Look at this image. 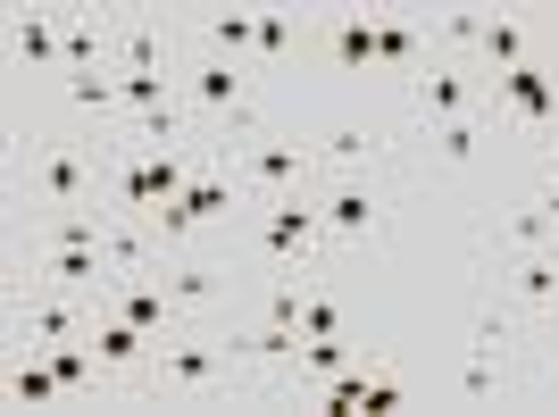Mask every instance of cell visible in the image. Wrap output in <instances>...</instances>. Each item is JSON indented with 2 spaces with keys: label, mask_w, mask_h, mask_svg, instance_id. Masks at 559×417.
<instances>
[{
  "label": "cell",
  "mask_w": 559,
  "mask_h": 417,
  "mask_svg": "<svg viewBox=\"0 0 559 417\" xmlns=\"http://www.w3.org/2000/svg\"><path fill=\"white\" fill-rule=\"evenodd\" d=\"M109 142L100 126H43L17 142V226L68 217V208H109Z\"/></svg>",
  "instance_id": "6da1fadb"
},
{
  "label": "cell",
  "mask_w": 559,
  "mask_h": 417,
  "mask_svg": "<svg viewBox=\"0 0 559 417\" xmlns=\"http://www.w3.org/2000/svg\"><path fill=\"white\" fill-rule=\"evenodd\" d=\"M242 393H251V376H242V359L226 343V318H201L176 343H159L151 384H142V409H226Z\"/></svg>",
  "instance_id": "7a4b0ae2"
},
{
  "label": "cell",
  "mask_w": 559,
  "mask_h": 417,
  "mask_svg": "<svg viewBox=\"0 0 559 417\" xmlns=\"http://www.w3.org/2000/svg\"><path fill=\"white\" fill-rule=\"evenodd\" d=\"M217 159L234 167V184H242V201H251V208L293 201V192H318V184H326L318 134H284V126H267V134H251V142H226Z\"/></svg>",
  "instance_id": "3957f363"
},
{
  "label": "cell",
  "mask_w": 559,
  "mask_h": 417,
  "mask_svg": "<svg viewBox=\"0 0 559 417\" xmlns=\"http://www.w3.org/2000/svg\"><path fill=\"white\" fill-rule=\"evenodd\" d=\"M476 293H492L501 309H518V318L551 343V334H559V242H543V251L476 259Z\"/></svg>",
  "instance_id": "277c9868"
},
{
  "label": "cell",
  "mask_w": 559,
  "mask_h": 417,
  "mask_svg": "<svg viewBox=\"0 0 559 417\" xmlns=\"http://www.w3.org/2000/svg\"><path fill=\"white\" fill-rule=\"evenodd\" d=\"M192 17L176 9H109V68L117 75H185Z\"/></svg>",
  "instance_id": "5b68a950"
},
{
  "label": "cell",
  "mask_w": 559,
  "mask_h": 417,
  "mask_svg": "<svg viewBox=\"0 0 559 417\" xmlns=\"http://www.w3.org/2000/svg\"><path fill=\"white\" fill-rule=\"evenodd\" d=\"M100 318V293H59V284H9V334L17 350H50V343H84Z\"/></svg>",
  "instance_id": "8992f818"
},
{
  "label": "cell",
  "mask_w": 559,
  "mask_h": 417,
  "mask_svg": "<svg viewBox=\"0 0 559 417\" xmlns=\"http://www.w3.org/2000/svg\"><path fill=\"white\" fill-rule=\"evenodd\" d=\"M426 393L451 401V409H510V401H535V368H518V359H485V350H467L451 359L443 376H426Z\"/></svg>",
  "instance_id": "52a82bcc"
},
{
  "label": "cell",
  "mask_w": 559,
  "mask_h": 417,
  "mask_svg": "<svg viewBox=\"0 0 559 417\" xmlns=\"http://www.w3.org/2000/svg\"><path fill=\"white\" fill-rule=\"evenodd\" d=\"M485 68L476 59H435V68L401 93V134H435V126H451V117H467V109H485Z\"/></svg>",
  "instance_id": "ba28073f"
},
{
  "label": "cell",
  "mask_w": 559,
  "mask_h": 417,
  "mask_svg": "<svg viewBox=\"0 0 559 417\" xmlns=\"http://www.w3.org/2000/svg\"><path fill=\"white\" fill-rule=\"evenodd\" d=\"M318 217H326L334 259H350L359 242H376V234H384L393 201H384V184H376V176H326V184H318Z\"/></svg>",
  "instance_id": "9c48e42d"
},
{
  "label": "cell",
  "mask_w": 559,
  "mask_h": 417,
  "mask_svg": "<svg viewBox=\"0 0 559 417\" xmlns=\"http://www.w3.org/2000/svg\"><path fill=\"white\" fill-rule=\"evenodd\" d=\"M93 359H100V376H109L117 393H126V409H142V384H151V359H159V334H142L134 318H117L109 309V293H100V318H93Z\"/></svg>",
  "instance_id": "30bf717a"
},
{
  "label": "cell",
  "mask_w": 559,
  "mask_h": 417,
  "mask_svg": "<svg viewBox=\"0 0 559 417\" xmlns=\"http://www.w3.org/2000/svg\"><path fill=\"white\" fill-rule=\"evenodd\" d=\"M485 109L501 117V134L543 142V134H551V117H559V68H543V59L510 68V75H501V84L485 93Z\"/></svg>",
  "instance_id": "8fae6325"
},
{
  "label": "cell",
  "mask_w": 559,
  "mask_h": 417,
  "mask_svg": "<svg viewBox=\"0 0 559 417\" xmlns=\"http://www.w3.org/2000/svg\"><path fill=\"white\" fill-rule=\"evenodd\" d=\"M9 68L34 93H59V75H68V17L59 9H17L9 17Z\"/></svg>",
  "instance_id": "7c38bea8"
},
{
  "label": "cell",
  "mask_w": 559,
  "mask_h": 417,
  "mask_svg": "<svg viewBox=\"0 0 559 417\" xmlns=\"http://www.w3.org/2000/svg\"><path fill=\"white\" fill-rule=\"evenodd\" d=\"M309 59L326 75H343V84H368L376 75V9H318Z\"/></svg>",
  "instance_id": "4fadbf2b"
},
{
  "label": "cell",
  "mask_w": 559,
  "mask_h": 417,
  "mask_svg": "<svg viewBox=\"0 0 559 417\" xmlns=\"http://www.w3.org/2000/svg\"><path fill=\"white\" fill-rule=\"evenodd\" d=\"M393 151H401V117H334L326 134H318L326 176H376Z\"/></svg>",
  "instance_id": "5bb4252c"
},
{
  "label": "cell",
  "mask_w": 559,
  "mask_h": 417,
  "mask_svg": "<svg viewBox=\"0 0 559 417\" xmlns=\"http://www.w3.org/2000/svg\"><path fill=\"white\" fill-rule=\"evenodd\" d=\"M551 242V217H543L535 184L510 192V201H492L485 217H476V259H501V251H543Z\"/></svg>",
  "instance_id": "9a60e30c"
},
{
  "label": "cell",
  "mask_w": 559,
  "mask_h": 417,
  "mask_svg": "<svg viewBox=\"0 0 559 417\" xmlns=\"http://www.w3.org/2000/svg\"><path fill=\"white\" fill-rule=\"evenodd\" d=\"M192 50L259 68V9H192Z\"/></svg>",
  "instance_id": "2e32d148"
},
{
  "label": "cell",
  "mask_w": 559,
  "mask_h": 417,
  "mask_svg": "<svg viewBox=\"0 0 559 417\" xmlns=\"http://www.w3.org/2000/svg\"><path fill=\"white\" fill-rule=\"evenodd\" d=\"M418 142L435 151V167L460 176V167L485 159V142H501V117H492V109H467V117H451V126H435V134H418Z\"/></svg>",
  "instance_id": "e0dca14e"
},
{
  "label": "cell",
  "mask_w": 559,
  "mask_h": 417,
  "mask_svg": "<svg viewBox=\"0 0 559 417\" xmlns=\"http://www.w3.org/2000/svg\"><path fill=\"white\" fill-rule=\"evenodd\" d=\"M309 34H318V17H301V9H259V75H284L309 59Z\"/></svg>",
  "instance_id": "ac0fdd59"
},
{
  "label": "cell",
  "mask_w": 559,
  "mask_h": 417,
  "mask_svg": "<svg viewBox=\"0 0 559 417\" xmlns=\"http://www.w3.org/2000/svg\"><path fill=\"white\" fill-rule=\"evenodd\" d=\"M535 59V25L518 17V9H492L485 17V43H476V68H485V84H501L510 68H526Z\"/></svg>",
  "instance_id": "d6986e66"
},
{
  "label": "cell",
  "mask_w": 559,
  "mask_h": 417,
  "mask_svg": "<svg viewBox=\"0 0 559 417\" xmlns=\"http://www.w3.org/2000/svg\"><path fill=\"white\" fill-rule=\"evenodd\" d=\"M9 401H17V409H59V401H68V384H59V368H50V350H17Z\"/></svg>",
  "instance_id": "ffe728a7"
},
{
  "label": "cell",
  "mask_w": 559,
  "mask_h": 417,
  "mask_svg": "<svg viewBox=\"0 0 559 417\" xmlns=\"http://www.w3.org/2000/svg\"><path fill=\"white\" fill-rule=\"evenodd\" d=\"M301 334H309V343H326V334H350V325H343V301L326 293V276L309 284V301H301Z\"/></svg>",
  "instance_id": "44dd1931"
},
{
  "label": "cell",
  "mask_w": 559,
  "mask_h": 417,
  "mask_svg": "<svg viewBox=\"0 0 559 417\" xmlns=\"http://www.w3.org/2000/svg\"><path fill=\"white\" fill-rule=\"evenodd\" d=\"M526 184H535V201H543V217H551V242H559V176H543V167H535V176H526Z\"/></svg>",
  "instance_id": "7402d4cb"
},
{
  "label": "cell",
  "mask_w": 559,
  "mask_h": 417,
  "mask_svg": "<svg viewBox=\"0 0 559 417\" xmlns=\"http://www.w3.org/2000/svg\"><path fill=\"white\" fill-rule=\"evenodd\" d=\"M535 167H543V176H559V117H551V134L535 142Z\"/></svg>",
  "instance_id": "603a6c76"
}]
</instances>
